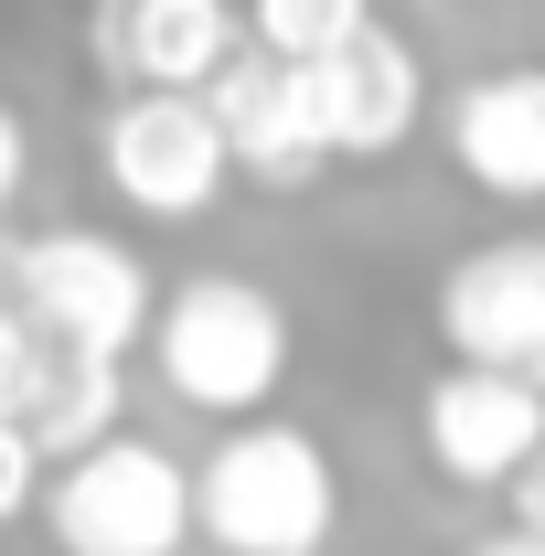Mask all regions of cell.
Here are the masks:
<instances>
[{
    "label": "cell",
    "instance_id": "cell-1",
    "mask_svg": "<svg viewBox=\"0 0 545 556\" xmlns=\"http://www.w3.org/2000/svg\"><path fill=\"white\" fill-rule=\"evenodd\" d=\"M193 535L214 556H332L342 535L332 450L289 417H225V439L193 460Z\"/></svg>",
    "mask_w": 545,
    "mask_h": 556
},
{
    "label": "cell",
    "instance_id": "cell-17",
    "mask_svg": "<svg viewBox=\"0 0 545 556\" xmlns=\"http://www.w3.org/2000/svg\"><path fill=\"white\" fill-rule=\"evenodd\" d=\"M503 492H514V525H535V535H545V439H535V460H524Z\"/></svg>",
    "mask_w": 545,
    "mask_h": 556
},
{
    "label": "cell",
    "instance_id": "cell-10",
    "mask_svg": "<svg viewBox=\"0 0 545 556\" xmlns=\"http://www.w3.org/2000/svg\"><path fill=\"white\" fill-rule=\"evenodd\" d=\"M439 139H449V172L481 204H545V65L471 75L449 97Z\"/></svg>",
    "mask_w": 545,
    "mask_h": 556
},
{
    "label": "cell",
    "instance_id": "cell-11",
    "mask_svg": "<svg viewBox=\"0 0 545 556\" xmlns=\"http://www.w3.org/2000/svg\"><path fill=\"white\" fill-rule=\"evenodd\" d=\"M236 43H246L236 0H97V54H107V75H129V86L204 97Z\"/></svg>",
    "mask_w": 545,
    "mask_h": 556
},
{
    "label": "cell",
    "instance_id": "cell-3",
    "mask_svg": "<svg viewBox=\"0 0 545 556\" xmlns=\"http://www.w3.org/2000/svg\"><path fill=\"white\" fill-rule=\"evenodd\" d=\"M43 535L65 556H182L193 546V471L161 450V439H97L43 471L33 492Z\"/></svg>",
    "mask_w": 545,
    "mask_h": 556
},
{
    "label": "cell",
    "instance_id": "cell-6",
    "mask_svg": "<svg viewBox=\"0 0 545 556\" xmlns=\"http://www.w3.org/2000/svg\"><path fill=\"white\" fill-rule=\"evenodd\" d=\"M300 97H310V129H321L332 161H396L417 139V118H428V65H417L407 33L364 22L332 54L300 65Z\"/></svg>",
    "mask_w": 545,
    "mask_h": 556
},
{
    "label": "cell",
    "instance_id": "cell-12",
    "mask_svg": "<svg viewBox=\"0 0 545 556\" xmlns=\"http://www.w3.org/2000/svg\"><path fill=\"white\" fill-rule=\"evenodd\" d=\"M118 407H129L118 353H75V343H43V332H33L22 386H11V428L43 450V471L75 460V450H97V439H118Z\"/></svg>",
    "mask_w": 545,
    "mask_h": 556
},
{
    "label": "cell",
    "instance_id": "cell-18",
    "mask_svg": "<svg viewBox=\"0 0 545 556\" xmlns=\"http://www.w3.org/2000/svg\"><path fill=\"white\" fill-rule=\"evenodd\" d=\"M460 556H545V535L535 525H492V535H471Z\"/></svg>",
    "mask_w": 545,
    "mask_h": 556
},
{
    "label": "cell",
    "instance_id": "cell-8",
    "mask_svg": "<svg viewBox=\"0 0 545 556\" xmlns=\"http://www.w3.org/2000/svg\"><path fill=\"white\" fill-rule=\"evenodd\" d=\"M439 343H449V364L524 375L545 396V236L471 247L460 268L439 278Z\"/></svg>",
    "mask_w": 545,
    "mask_h": 556
},
{
    "label": "cell",
    "instance_id": "cell-2",
    "mask_svg": "<svg viewBox=\"0 0 545 556\" xmlns=\"http://www.w3.org/2000/svg\"><path fill=\"white\" fill-rule=\"evenodd\" d=\"M289 353H300L289 300L257 289V278H236V268H204V278H182V289L150 300V364H161V386L182 407H204V417L278 407Z\"/></svg>",
    "mask_w": 545,
    "mask_h": 556
},
{
    "label": "cell",
    "instance_id": "cell-16",
    "mask_svg": "<svg viewBox=\"0 0 545 556\" xmlns=\"http://www.w3.org/2000/svg\"><path fill=\"white\" fill-rule=\"evenodd\" d=\"M22 353H33V321L0 300V417H11V386H22Z\"/></svg>",
    "mask_w": 545,
    "mask_h": 556
},
{
    "label": "cell",
    "instance_id": "cell-5",
    "mask_svg": "<svg viewBox=\"0 0 545 556\" xmlns=\"http://www.w3.org/2000/svg\"><path fill=\"white\" fill-rule=\"evenodd\" d=\"M97 172L139 225H204L225 204V182H236L214 108L182 97V86H129L107 108V129H97Z\"/></svg>",
    "mask_w": 545,
    "mask_h": 556
},
{
    "label": "cell",
    "instance_id": "cell-19",
    "mask_svg": "<svg viewBox=\"0 0 545 556\" xmlns=\"http://www.w3.org/2000/svg\"><path fill=\"white\" fill-rule=\"evenodd\" d=\"M0 300H11V236H0Z\"/></svg>",
    "mask_w": 545,
    "mask_h": 556
},
{
    "label": "cell",
    "instance_id": "cell-14",
    "mask_svg": "<svg viewBox=\"0 0 545 556\" xmlns=\"http://www.w3.org/2000/svg\"><path fill=\"white\" fill-rule=\"evenodd\" d=\"M33 492H43V450L0 417V525H22V514H33Z\"/></svg>",
    "mask_w": 545,
    "mask_h": 556
},
{
    "label": "cell",
    "instance_id": "cell-15",
    "mask_svg": "<svg viewBox=\"0 0 545 556\" xmlns=\"http://www.w3.org/2000/svg\"><path fill=\"white\" fill-rule=\"evenodd\" d=\"M22 182H33V129H22V108L0 97V214L22 204Z\"/></svg>",
    "mask_w": 545,
    "mask_h": 556
},
{
    "label": "cell",
    "instance_id": "cell-13",
    "mask_svg": "<svg viewBox=\"0 0 545 556\" xmlns=\"http://www.w3.org/2000/svg\"><path fill=\"white\" fill-rule=\"evenodd\" d=\"M364 22H375V0H246V43L278 54V65L332 54L342 33H364Z\"/></svg>",
    "mask_w": 545,
    "mask_h": 556
},
{
    "label": "cell",
    "instance_id": "cell-4",
    "mask_svg": "<svg viewBox=\"0 0 545 556\" xmlns=\"http://www.w3.org/2000/svg\"><path fill=\"white\" fill-rule=\"evenodd\" d=\"M150 268H139L118 236L97 225H54V236H22L11 247V311L43 332V343H75V353H118L129 364L150 343Z\"/></svg>",
    "mask_w": 545,
    "mask_h": 556
},
{
    "label": "cell",
    "instance_id": "cell-7",
    "mask_svg": "<svg viewBox=\"0 0 545 556\" xmlns=\"http://www.w3.org/2000/svg\"><path fill=\"white\" fill-rule=\"evenodd\" d=\"M545 439V396L524 375H492V364H439L417 386V450L428 471L460 492H503Z\"/></svg>",
    "mask_w": 545,
    "mask_h": 556
},
{
    "label": "cell",
    "instance_id": "cell-9",
    "mask_svg": "<svg viewBox=\"0 0 545 556\" xmlns=\"http://www.w3.org/2000/svg\"><path fill=\"white\" fill-rule=\"evenodd\" d=\"M214 129H225V161L257 182V193H310L321 172H332V150L310 129V97H300V65H278L257 43H236L204 86Z\"/></svg>",
    "mask_w": 545,
    "mask_h": 556
},
{
    "label": "cell",
    "instance_id": "cell-20",
    "mask_svg": "<svg viewBox=\"0 0 545 556\" xmlns=\"http://www.w3.org/2000/svg\"><path fill=\"white\" fill-rule=\"evenodd\" d=\"M535 33H545V11H535Z\"/></svg>",
    "mask_w": 545,
    "mask_h": 556
}]
</instances>
